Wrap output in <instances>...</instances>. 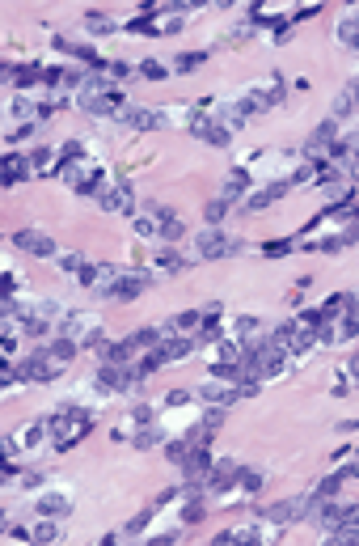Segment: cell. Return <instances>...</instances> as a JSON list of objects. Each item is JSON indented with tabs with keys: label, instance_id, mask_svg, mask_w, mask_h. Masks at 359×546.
Returning a JSON list of instances; mask_svg holds the SVG:
<instances>
[{
	"label": "cell",
	"instance_id": "obj_5",
	"mask_svg": "<svg viewBox=\"0 0 359 546\" xmlns=\"http://www.w3.org/2000/svg\"><path fill=\"white\" fill-rule=\"evenodd\" d=\"M309 509H313V496H296V500H279V504H271L262 517H267L271 526H288V521H300Z\"/></svg>",
	"mask_w": 359,
	"mask_h": 546
},
{
	"label": "cell",
	"instance_id": "obj_23",
	"mask_svg": "<svg viewBox=\"0 0 359 546\" xmlns=\"http://www.w3.org/2000/svg\"><path fill=\"white\" fill-rule=\"evenodd\" d=\"M258 487H262V470H241V475H237V492L254 496Z\"/></svg>",
	"mask_w": 359,
	"mask_h": 546
},
{
	"label": "cell",
	"instance_id": "obj_13",
	"mask_svg": "<svg viewBox=\"0 0 359 546\" xmlns=\"http://www.w3.org/2000/svg\"><path fill=\"white\" fill-rule=\"evenodd\" d=\"M30 170H34V161H30V157L8 153V157H4V186H13L17 178H30Z\"/></svg>",
	"mask_w": 359,
	"mask_h": 546
},
{
	"label": "cell",
	"instance_id": "obj_29",
	"mask_svg": "<svg viewBox=\"0 0 359 546\" xmlns=\"http://www.w3.org/2000/svg\"><path fill=\"white\" fill-rule=\"evenodd\" d=\"M59 538V526H55V517H47L38 530H34V542H55Z\"/></svg>",
	"mask_w": 359,
	"mask_h": 546
},
{
	"label": "cell",
	"instance_id": "obj_1",
	"mask_svg": "<svg viewBox=\"0 0 359 546\" xmlns=\"http://www.w3.org/2000/svg\"><path fill=\"white\" fill-rule=\"evenodd\" d=\"M42 424H47V441H51L55 449H72V445H80V441L89 437L93 415L80 411V407H55V415H47Z\"/></svg>",
	"mask_w": 359,
	"mask_h": 546
},
{
	"label": "cell",
	"instance_id": "obj_8",
	"mask_svg": "<svg viewBox=\"0 0 359 546\" xmlns=\"http://www.w3.org/2000/svg\"><path fill=\"white\" fill-rule=\"evenodd\" d=\"M106 212H123V216H135V191H131V182H114L102 199H97Z\"/></svg>",
	"mask_w": 359,
	"mask_h": 546
},
{
	"label": "cell",
	"instance_id": "obj_10",
	"mask_svg": "<svg viewBox=\"0 0 359 546\" xmlns=\"http://www.w3.org/2000/svg\"><path fill=\"white\" fill-rule=\"evenodd\" d=\"M118 123H127L131 131H157L161 127V114L148 110V106H123L118 110Z\"/></svg>",
	"mask_w": 359,
	"mask_h": 546
},
{
	"label": "cell",
	"instance_id": "obj_11",
	"mask_svg": "<svg viewBox=\"0 0 359 546\" xmlns=\"http://www.w3.org/2000/svg\"><path fill=\"white\" fill-rule=\"evenodd\" d=\"M38 352H42V360H47V364L59 373V369H63V364L76 356V339H63V335H55V339H51V343H42Z\"/></svg>",
	"mask_w": 359,
	"mask_h": 546
},
{
	"label": "cell",
	"instance_id": "obj_14",
	"mask_svg": "<svg viewBox=\"0 0 359 546\" xmlns=\"http://www.w3.org/2000/svg\"><path fill=\"white\" fill-rule=\"evenodd\" d=\"M38 513H42V517H68V513H72V500H68V496H42V500H38Z\"/></svg>",
	"mask_w": 359,
	"mask_h": 546
},
{
	"label": "cell",
	"instance_id": "obj_32",
	"mask_svg": "<svg viewBox=\"0 0 359 546\" xmlns=\"http://www.w3.org/2000/svg\"><path fill=\"white\" fill-rule=\"evenodd\" d=\"M288 250H292V242H271V246H267L271 259H279V254H288Z\"/></svg>",
	"mask_w": 359,
	"mask_h": 546
},
{
	"label": "cell",
	"instance_id": "obj_15",
	"mask_svg": "<svg viewBox=\"0 0 359 546\" xmlns=\"http://www.w3.org/2000/svg\"><path fill=\"white\" fill-rule=\"evenodd\" d=\"M34 81H42V68L38 64H21V68H8V85H34Z\"/></svg>",
	"mask_w": 359,
	"mask_h": 546
},
{
	"label": "cell",
	"instance_id": "obj_16",
	"mask_svg": "<svg viewBox=\"0 0 359 546\" xmlns=\"http://www.w3.org/2000/svg\"><path fill=\"white\" fill-rule=\"evenodd\" d=\"M245 186H250V170H241V165H237V170H229V182H224V191H220V195H224V199H237Z\"/></svg>",
	"mask_w": 359,
	"mask_h": 546
},
{
	"label": "cell",
	"instance_id": "obj_27",
	"mask_svg": "<svg viewBox=\"0 0 359 546\" xmlns=\"http://www.w3.org/2000/svg\"><path fill=\"white\" fill-rule=\"evenodd\" d=\"M203 59H207V55H203V51H182V55H178V59H174V68H182V72H190V68H199V64H203Z\"/></svg>",
	"mask_w": 359,
	"mask_h": 546
},
{
	"label": "cell",
	"instance_id": "obj_21",
	"mask_svg": "<svg viewBox=\"0 0 359 546\" xmlns=\"http://www.w3.org/2000/svg\"><path fill=\"white\" fill-rule=\"evenodd\" d=\"M229 208H233V199H224V195H216V199H212V203L203 208V212H207V225H220Z\"/></svg>",
	"mask_w": 359,
	"mask_h": 546
},
{
	"label": "cell",
	"instance_id": "obj_25",
	"mask_svg": "<svg viewBox=\"0 0 359 546\" xmlns=\"http://www.w3.org/2000/svg\"><path fill=\"white\" fill-rule=\"evenodd\" d=\"M85 263H89V259H85V254H80V250H68V254H59V267H63V271H68V275H76V271H80V267H85Z\"/></svg>",
	"mask_w": 359,
	"mask_h": 546
},
{
	"label": "cell",
	"instance_id": "obj_18",
	"mask_svg": "<svg viewBox=\"0 0 359 546\" xmlns=\"http://www.w3.org/2000/svg\"><path fill=\"white\" fill-rule=\"evenodd\" d=\"M339 38H343L347 47H355V51H359V17H355V13H347V17L339 21Z\"/></svg>",
	"mask_w": 359,
	"mask_h": 546
},
{
	"label": "cell",
	"instance_id": "obj_22",
	"mask_svg": "<svg viewBox=\"0 0 359 546\" xmlns=\"http://www.w3.org/2000/svg\"><path fill=\"white\" fill-rule=\"evenodd\" d=\"M182 237H186V225H182V220L174 216L169 225H161V237H157V242H169V246H178Z\"/></svg>",
	"mask_w": 359,
	"mask_h": 546
},
{
	"label": "cell",
	"instance_id": "obj_31",
	"mask_svg": "<svg viewBox=\"0 0 359 546\" xmlns=\"http://www.w3.org/2000/svg\"><path fill=\"white\" fill-rule=\"evenodd\" d=\"M30 161H34V170H47V161H51V148H34V153H30Z\"/></svg>",
	"mask_w": 359,
	"mask_h": 546
},
{
	"label": "cell",
	"instance_id": "obj_33",
	"mask_svg": "<svg viewBox=\"0 0 359 546\" xmlns=\"http://www.w3.org/2000/svg\"><path fill=\"white\" fill-rule=\"evenodd\" d=\"M165 403H169V407H178V403H190V394H186V390H174V394H169Z\"/></svg>",
	"mask_w": 359,
	"mask_h": 546
},
{
	"label": "cell",
	"instance_id": "obj_17",
	"mask_svg": "<svg viewBox=\"0 0 359 546\" xmlns=\"http://www.w3.org/2000/svg\"><path fill=\"white\" fill-rule=\"evenodd\" d=\"M203 517H207V500H203V496H195V500L182 504V521H186V526H199Z\"/></svg>",
	"mask_w": 359,
	"mask_h": 546
},
{
	"label": "cell",
	"instance_id": "obj_6",
	"mask_svg": "<svg viewBox=\"0 0 359 546\" xmlns=\"http://www.w3.org/2000/svg\"><path fill=\"white\" fill-rule=\"evenodd\" d=\"M140 377H135V369H127V364H102V373H97V386L102 390H110V394H123V390H131Z\"/></svg>",
	"mask_w": 359,
	"mask_h": 546
},
{
	"label": "cell",
	"instance_id": "obj_28",
	"mask_svg": "<svg viewBox=\"0 0 359 546\" xmlns=\"http://www.w3.org/2000/svg\"><path fill=\"white\" fill-rule=\"evenodd\" d=\"M140 72H144L148 81H165V76H169V68H165L161 59H144V64H140Z\"/></svg>",
	"mask_w": 359,
	"mask_h": 546
},
{
	"label": "cell",
	"instance_id": "obj_4",
	"mask_svg": "<svg viewBox=\"0 0 359 546\" xmlns=\"http://www.w3.org/2000/svg\"><path fill=\"white\" fill-rule=\"evenodd\" d=\"M13 246L25 250V254H34V259H59L55 237L42 233V229H17V233H13Z\"/></svg>",
	"mask_w": 359,
	"mask_h": 546
},
{
	"label": "cell",
	"instance_id": "obj_12",
	"mask_svg": "<svg viewBox=\"0 0 359 546\" xmlns=\"http://www.w3.org/2000/svg\"><path fill=\"white\" fill-rule=\"evenodd\" d=\"M186 263H190V259H182L169 242H161V246L152 250V271H186Z\"/></svg>",
	"mask_w": 359,
	"mask_h": 546
},
{
	"label": "cell",
	"instance_id": "obj_20",
	"mask_svg": "<svg viewBox=\"0 0 359 546\" xmlns=\"http://www.w3.org/2000/svg\"><path fill=\"white\" fill-rule=\"evenodd\" d=\"M85 30H89V34H110V30H118V25H114L106 13H89V17H85Z\"/></svg>",
	"mask_w": 359,
	"mask_h": 546
},
{
	"label": "cell",
	"instance_id": "obj_3",
	"mask_svg": "<svg viewBox=\"0 0 359 546\" xmlns=\"http://www.w3.org/2000/svg\"><path fill=\"white\" fill-rule=\"evenodd\" d=\"M152 284H157L152 271H118V280H114V288H110V301H135V297H144Z\"/></svg>",
	"mask_w": 359,
	"mask_h": 546
},
{
	"label": "cell",
	"instance_id": "obj_9",
	"mask_svg": "<svg viewBox=\"0 0 359 546\" xmlns=\"http://www.w3.org/2000/svg\"><path fill=\"white\" fill-rule=\"evenodd\" d=\"M199 398H203L207 407H233L237 398H245V390L233 386V381H207V386L199 390Z\"/></svg>",
	"mask_w": 359,
	"mask_h": 546
},
{
	"label": "cell",
	"instance_id": "obj_7",
	"mask_svg": "<svg viewBox=\"0 0 359 546\" xmlns=\"http://www.w3.org/2000/svg\"><path fill=\"white\" fill-rule=\"evenodd\" d=\"M347 513H351V504H334V496H330V500H317V509H313V526H317V530H326V534H334V530L347 521Z\"/></svg>",
	"mask_w": 359,
	"mask_h": 546
},
{
	"label": "cell",
	"instance_id": "obj_24",
	"mask_svg": "<svg viewBox=\"0 0 359 546\" xmlns=\"http://www.w3.org/2000/svg\"><path fill=\"white\" fill-rule=\"evenodd\" d=\"M343 479H347V475H330V479H322V483H317V492H313V500H330V496H339Z\"/></svg>",
	"mask_w": 359,
	"mask_h": 546
},
{
	"label": "cell",
	"instance_id": "obj_2",
	"mask_svg": "<svg viewBox=\"0 0 359 546\" xmlns=\"http://www.w3.org/2000/svg\"><path fill=\"white\" fill-rule=\"evenodd\" d=\"M241 250V237H224L220 229H203L199 237H195V254L199 259H229V254H237Z\"/></svg>",
	"mask_w": 359,
	"mask_h": 546
},
{
	"label": "cell",
	"instance_id": "obj_26",
	"mask_svg": "<svg viewBox=\"0 0 359 546\" xmlns=\"http://www.w3.org/2000/svg\"><path fill=\"white\" fill-rule=\"evenodd\" d=\"M224 411H229V407H207V415H203V424H199V428H203V432L212 437V432H216V428L224 424Z\"/></svg>",
	"mask_w": 359,
	"mask_h": 546
},
{
	"label": "cell",
	"instance_id": "obj_19",
	"mask_svg": "<svg viewBox=\"0 0 359 546\" xmlns=\"http://www.w3.org/2000/svg\"><path fill=\"white\" fill-rule=\"evenodd\" d=\"M131 441H135V449H152V445H161V432H157L152 424H140V428L131 432Z\"/></svg>",
	"mask_w": 359,
	"mask_h": 546
},
{
	"label": "cell",
	"instance_id": "obj_30",
	"mask_svg": "<svg viewBox=\"0 0 359 546\" xmlns=\"http://www.w3.org/2000/svg\"><path fill=\"white\" fill-rule=\"evenodd\" d=\"M106 72H110L114 81H127V76H131V64H123V59H110V64H106Z\"/></svg>",
	"mask_w": 359,
	"mask_h": 546
}]
</instances>
